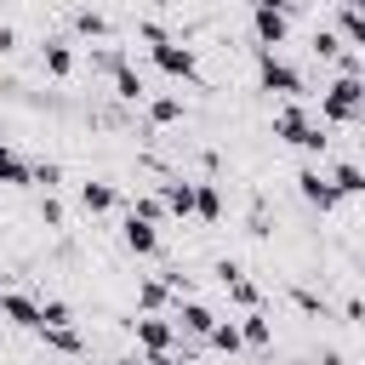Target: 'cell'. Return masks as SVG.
Returning <instances> with one entry per match:
<instances>
[{
    "label": "cell",
    "instance_id": "6da1fadb",
    "mask_svg": "<svg viewBox=\"0 0 365 365\" xmlns=\"http://www.w3.org/2000/svg\"><path fill=\"white\" fill-rule=\"evenodd\" d=\"M359 114H365V80H359V74H336V80L325 86V97H319V120L354 125Z\"/></svg>",
    "mask_w": 365,
    "mask_h": 365
},
{
    "label": "cell",
    "instance_id": "7a4b0ae2",
    "mask_svg": "<svg viewBox=\"0 0 365 365\" xmlns=\"http://www.w3.org/2000/svg\"><path fill=\"white\" fill-rule=\"evenodd\" d=\"M274 137H279V143H291V148H308V154H319V148L331 143V137L308 120V108H302V103H285V108L274 114Z\"/></svg>",
    "mask_w": 365,
    "mask_h": 365
},
{
    "label": "cell",
    "instance_id": "3957f363",
    "mask_svg": "<svg viewBox=\"0 0 365 365\" xmlns=\"http://www.w3.org/2000/svg\"><path fill=\"white\" fill-rule=\"evenodd\" d=\"M251 34L262 46H285V34H291V0H251Z\"/></svg>",
    "mask_w": 365,
    "mask_h": 365
},
{
    "label": "cell",
    "instance_id": "277c9868",
    "mask_svg": "<svg viewBox=\"0 0 365 365\" xmlns=\"http://www.w3.org/2000/svg\"><path fill=\"white\" fill-rule=\"evenodd\" d=\"M148 57H154L160 74H171V80H182V86H200V57H194V46L160 40V46H148Z\"/></svg>",
    "mask_w": 365,
    "mask_h": 365
},
{
    "label": "cell",
    "instance_id": "5b68a950",
    "mask_svg": "<svg viewBox=\"0 0 365 365\" xmlns=\"http://www.w3.org/2000/svg\"><path fill=\"white\" fill-rule=\"evenodd\" d=\"M257 74H262V91H279V97H302V74L285 63V57H274V46H262L257 51Z\"/></svg>",
    "mask_w": 365,
    "mask_h": 365
},
{
    "label": "cell",
    "instance_id": "8992f818",
    "mask_svg": "<svg viewBox=\"0 0 365 365\" xmlns=\"http://www.w3.org/2000/svg\"><path fill=\"white\" fill-rule=\"evenodd\" d=\"M131 331H137V342H143L148 354H171V342H177V325H171L165 314H137Z\"/></svg>",
    "mask_w": 365,
    "mask_h": 365
},
{
    "label": "cell",
    "instance_id": "52a82bcc",
    "mask_svg": "<svg viewBox=\"0 0 365 365\" xmlns=\"http://www.w3.org/2000/svg\"><path fill=\"white\" fill-rule=\"evenodd\" d=\"M297 194H302L314 211H331V205H336V188H331V177H319L314 165H302V171H297Z\"/></svg>",
    "mask_w": 365,
    "mask_h": 365
},
{
    "label": "cell",
    "instance_id": "ba28073f",
    "mask_svg": "<svg viewBox=\"0 0 365 365\" xmlns=\"http://www.w3.org/2000/svg\"><path fill=\"white\" fill-rule=\"evenodd\" d=\"M0 319H11V325H23V331H34V325H40V302H34V297H23V291H0Z\"/></svg>",
    "mask_w": 365,
    "mask_h": 365
},
{
    "label": "cell",
    "instance_id": "9c48e42d",
    "mask_svg": "<svg viewBox=\"0 0 365 365\" xmlns=\"http://www.w3.org/2000/svg\"><path fill=\"white\" fill-rule=\"evenodd\" d=\"M120 234H125V251H131V257H154V251H160V234H154V222H143V217H125Z\"/></svg>",
    "mask_w": 365,
    "mask_h": 365
},
{
    "label": "cell",
    "instance_id": "30bf717a",
    "mask_svg": "<svg viewBox=\"0 0 365 365\" xmlns=\"http://www.w3.org/2000/svg\"><path fill=\"white\" fill-rule=\"evenodd\" d=\"M160 205H165L171 217H194V182H182V177L160 182Z\"/></svg>",
    "mask_w": 365,
    "mask_h": 365
},
{
    "label": "cell",
    "instance_id": "8fae6325",
    "mask_svg": "<svg viewBox=\"0 0 365 365\" xmlns=\"http://www.w3.org/2000/svg\"><path fill=\"white\" fill-rule=\"evenodd\" d=\"M217 274H222V285H228V297H234L240 308H257V285L245 279V268H240V262H217Z\"/></svg>",
    "mask_w": 365,
    "mask_h": 365
},
{
    "label": "cell",
    "instance_id": "7c38bea8",
    "mask_svg": "<svg viewBox=\"0 0 365 365\" xmlns=\"http://www.w3.org/2000/svg\"><path fill=\"white\" fill-rule=\"evenodd\" d=\"M234 325H240V342H245V348H268V342H274V325H268L262 308H245V319H234Z\"/></svg>",
    "mask_w": 365,
    "mask_h": 365
},
{
    "label": "cell",
    "instance_id": "4fadbf2b",
    "mask_svg": "<svg viewBox=\"0 0 365 365\" xmlns=\"http://www.w3.org/2000/svg\"><path fill=\"white\" fill-rule=\"evenodd\" d=\"M40 57H46V74H57V80L74 74V46H68V40H46Z\"/></svg>",
    "mask_w": 365,
    "mask_h": 365
},
{
    "label": "cell",
    "instance_id": "5bb4252c",
    "mask_svg": "<svg viewBox=\"0 0 365 365\" xmlns=\"http://www.w3.org/2000/svg\"><path fill=\"white\" fill-rule=\"evenodd\" d=\"M331 188H336V200H359V194H365V171H359L354 160H342V165L331 171Z\"/></svg>",
    "mask_w": 365,
    "mask_h": 365
},
{
    "label": "cell",
    "instance_id": "9a60e30c",
    "mask_svg": "<svg viewBox=\"0 0 365 365\" xmlns=\"http://www.w3.org/2000/svg\"><path fill=\"white\" fill-rule=\"evenodd\" d=\"M80 205L97 217V211H114V205H120V194H114V182H80Z\"/></svg>",
    "mask_w": 365,
    "mask_h": 365
},
{
    "label": "cell",
    "instance_id": "2e32d148",
    "mask_svg": "<svg viewBox=\"0 0 365 365\" xmlns=\"http://www.w3.org/2000/svg\"><path fill=\"white\" fill-rule=\"evenodd\" d=\"M211 319H217V314H211V308H205V302H182V308H177V319H171V325H182V331H188V336H205V331H211Z\"/></svg>",
    "mask_w": 365,
    "mask_h": 365
},
{
    "label": "cell",
    "instance_id": "e0dca14e",
    "mask_svg": "<svg viewBox=\"0 0 365 365\" xmlns=\"http://www.w3.org/2000/svg\"><path fill=\"white\" fill-rule=\"evenodd\" d=\"M0 182L6 188H29V160L17 148H6V143H0Z\"/></svg>",
    "mask_w": 365,
    "mask_h": 365
},
{
    "label": "cell",
    "instance_id": "ac0fdd59",
    "mask_svg": "<svg viewBox=\"0 0 365 365\" xmlns=\"http://www.w3.org/2000/svg\"><path fill=\"white\" fill-rule=\"evenodd\" d=\"M40 336H46V348H57V354H86V342H80L74 325H40Z\"/></svg>",
    "mask_w": 365,
    "mask_h": 365
},
{
    "label": "cell",
    "instance_id": "d6986e66",
    "mask_svg": "<svg viewBox=\"0 0 365 365\" xmlns=\"http://www.w3.org/2000/svg\"><path fill=\"white\" fill-rule=\"evenodd\" d=\"M205 342H211V348H222V354H240V348H245V342H240V325H234V319H211Z\"/></svg>",
    "mask_w": 365,
    "mask_h": 365
},
{
    "label": "cell",
    "instance_id": "ffe728a7",
    "mask_svg": "<svg viewBox=\"0 0 365 365\" xmlns=\"http://www.w3.org/2000/svg\"><path fill=\"white\" fill-rule=\"evenodd\" d=\"M342 46H365V17H359V0H342Z\"/></svg>",
    "mask_w": 365,
    "mask_h": 365
},
{
    "label": "cell",
    "instance_id": "44dd1931",
    "mask_svg": "<svg viewBox=\"0 0 365 365\" xmlns=\"http://www.w3.org/2000/svg\"><path fill=\"white\" fill-rule=\"evenodd\" d=\"M114 97H125V103H137V97H148V86H143V80H137V74H131V68H125L120 57H114Z\"/></svg>",
    "mask_w": 365,
    "mask_h": 365
},
{
    "label": "cell",
    "instance_id": "7402d4cb",
    "mask_svg": "<svg viewBox=\"0 0 365 365\" xmlns=\"http://www.w3.org/2000/svg\"><path fill=\"white\" fill-rule=\"evenodd\" d=\"M194 217H205V222L222 217V194H217L211 182H194Z\"/></svg>",
    "mask_w": 365,
    "mask_h": 365
},
{
    "label": "cell",
    "instance_id": "603a6c76",
    "mask_svg": "<svg viewBox=\"0 0 365 365\" xmlns=\"http://www.w3.org/2000/svg\"><path fill=\"white\" fill-rule=\"evenodd\" d=\"M182 114H188L182 97H154V103H148V120H154V125H177Z\"/></svg>",
    "mask_w": 365,
    "mask_h": 365
},
{
    "label": "cell",
    "instance_id": "cb8c5ba5",
    "mask_svg": "<svg viewBox=\"0 0 365 365\" xmlns=\"http://www.w3.org/2000/svg\"><path fill=\"white\" fill-rule=\"evenodd\" d=\"M40 325H74V308L57 302V297H46V302H40ZM40 325H34V331H40Z\"/></svg>",
    "mask_w": 365,
    "mask_h": 365
},
{
    "label": "cell",
    "instance_id": "d4e9b609",
    "mask_svg": "<svg viewBox=\"0 0 365 365\" xmlns=\"http://www.w3.org/2000/svg\"><path fill=\"white\" fill-rule=\"evenodd\" d=\"M165 297H171V285H165V279H148V285H143V314H160Z\"/></svg>",
    "mask_w": 365,
    "mask_h": 365
},
{
    "label": "cell",
    "instance_id": "484cf974",
    "mask_svg": "<svg viewBox=\"0 0 365 365\" xmlns=\"http://www.w3.org/2000/svg\"><path fill=\"white\" fill-rule=\"evenodd\" d=\"M74 29H80V34H91V40H103V34H108V17H103V11H80V17H74Z\"/></svg>",
    "mask_w": 365,
    "mask_h": 365
},
{
    "label": "cell",
    "instance_id": "4316f807",
    "mask_svg": "<svg viewBox=\"0 0 365 365\" xmlns=\"http://www.w3.org/2000/svg\"><path fill=\"white\" fill-rule=\"evenodd\" d=\"M131 217H143V222H160V217H165L160 194H143V200H131Z\"/></svg>",
    "mask_w": 365,
    "mask_h": 365
},
{
    "label": "cell",
    "instance_id": "83f0119b",
    "mask_svg": "<svg viewBox=\"0 0 365 365\" xmlns=\"http://www.w3.org/2000/svg\"><path fill=\"white\" fill-rule=\"evenodd\" d=\"M314 51H319L325 63H336V51H342V40H336L331 29H314Z\"/></svg>",
    "mask_w": 365,
    "mask_h": 365
},
{
    "label": "cell",
    "instance_id": "f1b7e54d",
    "mask_svg": "<svg viewBox=\"0 0 365 365\" xmlns=\"http://www.w3.org/2000/svg\"><path fill=\"white\" fill-rule=\"evenodd\" d=\"M336 74H365V57H359L354 46H342V51H336Z\"/></svg>",
    "mask_w": 365,
    "mask_h": 365
},
{
    "label": "cell",
    "instance_id": "f546056e",
    "mask_svg": "<svg viewBox=\"0 0 365 365\" xmlns=\"http://www.w3.org/2000/svg\"><path fill=\"white\" fill-rule=\"evenodd\" d=\"M137 34H143V46H160V40H171V34H165V29H160V23H143V29H137Z\"/></svg>",
    "mask_w": 365,
    "mask_h": 365
},
{
    "label": "cell",
    "instance_id": "4dcf8cb0",
    "mask_svg": "<svg viewBox=\"0 0 365 365\" xmlns=\"http://www.w3.org/2000/svg\"><path fill=\"white\" fill-rule=\"evenodd\" d=\"M40 217H46V228H63V205H57V200H46V205H40Z\"/></svg>",
    "mask_w": 365,
    "mask_h": 365
}]
</instances>
